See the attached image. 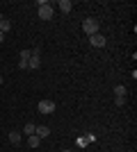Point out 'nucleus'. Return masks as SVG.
Here are the masks:
<instances>
[{"label":"nucleus","mask_w":137,"mask_h":152,"mask_svg":"<svg viewBox=\"0 0 137 152\" xmlns=\"http://www.w3.org/2000/svg\"><path fill=\"white\" fill-rule=\"evenodd\" d=\"M53 14H55V9H53V5L48 2V0H39V18L44 20H50Z\"/></svg>","instance_id":"obj_1"},{"label":"nucleus","mask_w":137,"mask_h":152,"mask_svg":"<svg viewBox=\"0 0 137 152\" xmlns=\"http://www.w3.org/2000/svg\"><path fill=\"white\" fill-rule=\"evenodd\" d=\"M82 30H85L87 37L98 34V20H96V18H85V20H82Z\"/></svg>","instance_id":"obj_2"},{"label":"nucleus","mask_w":137,"mask_h":152,"mask_svg":"<svg viewBox=\"0 0 137 152\" xmlns=\"http://www.w3.org/2000/svg\"><path fill=\"white\" fill-rule=\"evenodd\" d=\"M37 109H39L41 114H53V111H55V102L53 100H41L39 104H37Z\"/></svg>","instance_id":"obj_3"},{"label":"nucleus","mask_w":137,"mask_h":152,"mask_svg":"<svg viewBox=\"0 0 137 152\" xmlns=\"http://www.w3.org/2000/svg\"><path fill=\"white\" fill-rule=\"evenodd\" d=\"M89 43L94 45V48H105V43H107V39L98 32V34H94V37H89Z\"/></svg>","instance_id":"obj_4"},{"label":"nucleus","mask_w":137,"mask_h":152,"mask_svg":"<svg viewBox=\"0 0 137 152\" xmlns=\"http://www.w3.org/2000/svg\"><path fill=\"white\" fill-rule=\"evenodd\" d=\"M94 141H96V134H85V136H78L76 143H78V148H87L89 143H94Z\"/></svg>","instance_id":"obj_5"},{"label":"nucleus","mask_w":137,"mask_h":152,"mask_svg":"<svg viewBox=\"0 0 137 152\" xmlns=\"http://www.w3.org/2000/svg\"><path fill=\"white\" fill-rule=\"evenodd\" d=\"M34 134H37L39 139H46V136H50V127H48V125H37Z\"/></svg>","instance_id":"obj_6"},{"label":"nucleus","mask_w":137,"mask_h":152,"mask_svg":"<svg viewBox=\"0 0 137 152\" xmlns=\"http://www.w3.org/2000/svg\"><path fill=\"white\" fill-rule=\"evenodd\" d=\"M71 9H73V2H71V0H59V12H62V14H69Z\"/></svg>","instance_id":"obj_7"},{"label":"nucleus","mask_w":137,"mask_h":152,"mask_svg":"<svg viewBox=\"0 0 137 152\" xmlns=\"http://www.w3.org/2000/svg\"><path fill=\"white\" fill-rule=\"evenodd\" d=\"M9 30H12V23H9L5 16H0V32H2V34H7Z\"/></svg>","instance_id":"obj_8"},{"label":"nucleus","mask_w":137,"mask_h":152,"mask_svg":"<svg viewBox=\"0 0 137 152\" xmlns=\"http://www.w3.org/2000/svg\"><path fill=\"white\" fill-rule=\"evenodd\" d=\"M39 66H41L39 55H32V57H30V61H27V68H39Z\"/></svg>","instance_id":"obj_9"},{"label":"nucleus","mask_w":137,"mask_h":152,"mask_svg":"<svg viewBox=\"0 0 137 152\" xmlns=\"http://www.w3.org/2000/svg\"><path fill=\"white\" fill-rule=\"evenodd\" d=\"M9 143H12V145H19L21 143V132H16V129L9 132Z\"/></svg>","instance_id":"obj_10"},{"label":"nucleus","mask_w":137,"mask_h":152,"mask_svg":"<svg viewBox=\"0 0 137 152\" xmlns=\"http://www.w3.org/2000/svg\"><path fill=\"white\" fill-rule=\"evenodd\" d=\"M126 93H128V91H126L124 84H117V86H114V95H117V98H126Z\"/></svg>","instance_id":"obj_11"},{"label":"nucleus","mask_w":137,"mask_h":152,"mask_svg":"<svg viewBox=\"0 0 137 152\" xmlns=\"http://www.w3.org/2000/svg\"><path fill=\"white\" fill-rule=\"evenodd\" d=\"M39 143H41V139L37 136V134H32V136H27V145H30V148H37Z\"/></svg>","instance_id":"obj_12"},{"label":"nucleus","mask_w":137,"mask_h":152,"mask_svg":"<svg viewBox=\"0 0 137 152\" xmlns=\"http://www.w3.org/2000/svg\"><path fill=\"white\" fill-rule=\"evenodd\" d=\"M30 57H32V50H21V61H30Z\"/></svg>","instance_id":"obj_13"},{"label":"nucleus","mask_w":137,"mask_h":152,"mask_svg":"<svg viewBox=\"0 0 137 152\" xmlns=\"http://www.w3.org/2000/svg\"><path fill=\"white\" fill-rule=\"evenodd\" d=\"M34 129H37V125H32V123H27V125H25V129H23V132H25V134H30V136H32V134H34Z\"/></svg>","instance_id":"obj_14"},{"label":"nucleus","mask_w":137,"mask_h":152,"mask_svg":"<svg viewBox=\"0 0 137 152\" xmlns=\"http://www.w3.org/2000/svg\"><path fill=\"white\" fill-rule=\"evenodd\" d=\"M114 104H117V107H124V104H126V98H114Z\"/></svg>","instance_id":"obj_15"},{"label":"nucleus","mask_w":137,"mask_h":152,"mask_svg":"<svg viewBox=\"0 0 137 152\" xmlns=\"http://www.w3.org/2000/svg\"><path fill=\"white\" fill-rule=\"evenodd\" d=\"M2 41H5V34H2V32H0V43H2Z\"/></svg>","instance_id":"obj_16"},{"label":"nucleus","mask_w":137,"mask_h":152,"mask_svg":"<svg viewBox=\"0 0 137 152\" xmlns=\"http://www.w3.org/2000/svg\"><path fill=\"white\" fill-rule=\"evenodd\" d=\"M2 82H5V77H2V75H0V84H2Z\"/></svg>","instance_id":"obj_17"},{"label":"nucleus","mask_w":137,"mask_h":152,"mask_svg":"<svg viewBox=\"0 0 137 152\" xmlns=\"http://www.w3.org/2000/svg\"><path fill=\"white\" fill-rule=\"evenodd\" d=\"M62 152H73V150H62Z\"/></svg>","instance_id":"obj_18"}]
</instances>
